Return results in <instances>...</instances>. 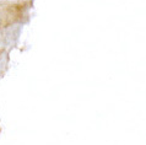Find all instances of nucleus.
I'll list each match as a JSON object with an SVG mask.
<instances>
[{
    "instance_id": "f257e3e1",
    "label": "nucleus",
    "mask_w": 146,
    "mask_h": 145,
    "mask_svg": "<svg viewBox=\"0 0 146 145\" xmlns=\"http://www.w3.org/2000/svg\"><path fill=\"white\" fill-rule=\"evenodd\" d=\"M23 11H25V5L23 4H14V5L7 6L3 11L1 15V27L9 26L11 23L19 21L22 17Z\"/></svg>"
}]
</instances>
